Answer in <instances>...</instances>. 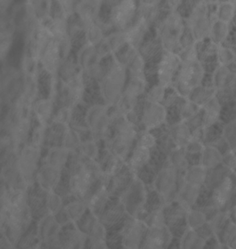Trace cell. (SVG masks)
Listing matches in <instances>:
<instances>
[{
	"mask_svg": "<svg viewBox=\"0 0 236 249\" xmlns=\"http://www.w3.org/2000/svg\"><path fill=\"white\" fill-rule=\"evenodd\" d=\"M229 217L224 211H217L211 215L208 220V224L210 226L214 233H220L229 221Z\"/></svg>",
	"mask_w": 236,
	"mask_h": 249,
	"instance_id": "32",
	"label": "cell"
},
{
	"mask_svg": "<svg viewBox=\"0 0 236 249\" xmlns=\"http://www.w3.org/2000/svg\"><path fill=\"white\" fill-rule=\"evenodd\" d=\"M59 231V225L54 219V215L48 217L41 227V236L44 242L52 243L56 241V236Z\"/></svg>",
	"mask_w": 236,
	"mask_h": 249,
	"instance_id": "24",
	"label": "cell"
},
{
	"mask_svg": "<svg viewBox=\"0 0 236 249\" xmlns=\"http://www.w3.org/2000/svg\"><path fill=\"white\" fill-rule=\"evenodd\" d=\"M169 230L164 228L148 227L142 247L145 249H163L171 240Z\"/></svg>",
	"mask_w": 236,
	"mask_h": 249,
	"instance_id": "12",
	"label": "cell"
},
{
	"mask_svg": "<svg viewBox=\"0 0 236 249\" xmlns=\"http://www.w3.org/2000/svg\"><path fill=\"white\" fill-rule=\"evenodd\" d=\"M202 186L193 185L184 182L181 179V182L179 181L178 186L177 199L192 208L197 202L201 194Z\"/></svg>",
	"mask_w": 236,
	"mask_h": 249,
	"instance_id": "16",
	"label": "cell"
},
{
	"mask_svg": "<svg viewBox=\"0 0 236 249\" xmlns=\"http://www.w3.org/2000/svg\"><path fill=\"white\" fill-rule=\"evenodd\" d=\"M100 31L97 26H93L90 28V33L88 34L89 41L92 44H96L98 43L100 40Z\"/></svg>",
	"mask_w": 236,
	"mask_h": 249,
	"instance_id": "53",
	"label": "cell"
},
{
	"mask_svg": "<svg viewBox=\"0 0 236 249\" xmlns=\"http://www.w3.org/2000/svg\"><path fill=\"white\" fill-rule=\"evenodd\" d=\"M228 247H229V248L231 249H236V235L234 237V238L232 239V241L229 242V245H228Z\"/></svg>",
	"mask_w": 236,
	"mask_h": 249,
	"instance_id": "56",
	"label": "cell"
},
{
	"mask_svg": "<svg viewBox=\"0 0 236 249\" xmlns=\"http://www.w3.org/2000/svg\"><path fill=\"white\" fill-rule=\"evenodd\" d=\"M207 214L201 209H191L186 216V222L190 229L197 231L208 222Z\"/></svg>",
	"mask_w": 236,
	"mask_h": 249,
	"instance_id": "25",
	"label": "cell"
},
{
	"mask_svg": "<svg viewBox=\"0 0 236 249\" xmlns=\"http://www.w3.org/2000/svg\"><path fill=\"white\" fill-rule=\"evenodd\" d=\"M53 110L52 102L50 100H43L38 102L35 107V112L39 123L45 124L50 118Z\"/></svg>",
	"mask_w": 236,
	"mask_h": 249,
	"instance_id": "35",
	"label": "cell"
},
{
	"mask_svg": "<svg viewBox=\"0 0 236 249\" xmlns=\"http://www.w3.org/2000/svg\"><path fill=\"white\" fill-rule=\"evenodd\" d=\"M87 235L79 229H74L66 234L65 247L67 248H82L84 247Z\"/></svg>",
	"mask_w": 236,
	"mask_h": 249,
	"instance_id": "30",
	"label": "cell"
},
{
	"mask_svg": "<svg viewBox=\"0 0 236 249\" xmlns=\"http://www.w3.org/2000/svg\"><path fill=\"white\" fill-rule=\"evenodd\" d=\"M180 59L173 52L165 53L158 66V79L159 85L165 88L173 82L175 74L179 69Z\"/></svg>",
	"mask_w": 236,
	"mask_h": 249,
	"instance_id": "8",
	"label": "cell"
},
{
	"mask_svg": "<svg viewBox=\"0 0 236 249\" xmlns=\"http://www.w3.org/2000/svg\"><path fill=\"white\" fill-rule=\"evenodd\" d=\"M62 207V201L60 196L53 192H49L46 200L47 208L49 215H56L60 213Z\"/></svg>",
	"mask_w": 236,
	"mask_h": 249,
	"instance_id": "37",
	"label": "cell"
},
{
	"mask_svg": "<svg viewBox=\"0 0 236 249\" xmlns=\"http://www.w3.org/2000/svg\"><path fill=\"white\" fill-rule=\"evenodd\" d=\"M29 123L28 119L21 118L13 130V136L15 140L21 142L25 139L29 132Z\"/></svg>",
	"mask_w": 236,
	"mask_h": 249,
	"instance_id": "38",
	"label": "cell"
},
{
	"mask_svg": "<svg viewBox=\"0 0 236 249\" xmlns=\"http://www.w3.org/2000/svg\"><path fill=\"white\" fill-rule=\"evenodd\" d=\"M206 240L198 234L197 231L190 229L185 233L182 240L184 249H202L205 247Z\"/></svg>",
	"mask_w": 236,
	"mask_h": 249,
	"instance_id": "29",
	"label": "cell"
},
{
	"mask_svg": "<svg viewBox=\"0 0 236 249\" xmlns=\"http://www.w3.org/2000/svg\"><path fill=\"white\" fill-rule=\"evenodd\" d=\"M68 150L64 147L56 148L49 151L47 157V164L59 169H62L68 158Z\"/></svg>",
	"mask_w": 236,
	"mask_h": 249,
	"instance_id": "26",
	"label": "cell"
},
{
	"mask_svg": "<svg viewBox=\"0 0 236 249\" xmlns=\"http://www.w3.org/2000/svg\"><path fill=\"white\" fill-rule=\"evenodd\" d=\"M148 226L138 219L130 220L123 233V246L127 249H138L143 243Z\"/></svg>",
	"mask_w": 236,
	"mask_h": 249,
	"instance_id": "7",
	"label": "cell"
},
{
	"mask_svg": "<svg viewBox=\"0 0 236 249\" xmlns=\"http://www.w3.org/2000/svg\"><path fill=\"white\" fill-rule=\"evenodd\" d=\"M96 217L89 222V240L91 247L93 249H105L106 247L105 226Z\"/></svg>",
	"mask_w": 236,
	"mask_h": 249,
	"instance_id": "17",
	"label": "cell"
},
{
	"mask_svg": "<svg viewBox=\"0 0 236 249\" xmlns=\"http://www.w3.org/2000/svg\"><path fill=\"white\" fill-rule=\"evenodd\" d=\"M136 11V4L133 1H123L117 6L112 12V19L117 27L125 29L132 21Z\"/></svg>",
	"mask_w": 236,
	"mask_h": 249,
	"instance_id": "13",
	"label": "cell"
},
{
	"mask_svg": "<svg viewBox=\"0 0 236 249\" xmlns=\"http://www.w3.org/2000/svg\"><path fill=\"white\" fill-rule=\"evenodd\" d=\"M198 106L193 102L185 101L180 104L179 107V113L181 118L189 120L195 115L198 114Z\"/></svg>",
	"mask_w": 236,
	"mask_h": 249,
	"instance_id": "43",
	"label": "cell"
},
{
	"mask_svg": "<svg viewBox=\"0 0 236 249\" xmlns=\"http://www.w3.org/2000/svg\"><path fill=\"white\" fill-rule=\"evenodd\" d=\"M236 235V223L232 220H229L220 232L221 242L228 246Z\"/></svg>",
	"mask_w": 236,
	"mask_h": 249,
	"instance_id": "45",
	"label": "cell"
},
{
	"mask_svg": "<svg viewBox=\"0 0 236 249\" xmlns=\"http://www.w3.org/2000/svg\"><path fill=\"white\" fill-rule=\"evenodd\" d=\"M79 137L73 130L66 131L64 137V148L68 150H75L79 145Z\"/></svg>",
	"mask_w": 236,
	"mask_h": 249,
	"instance_id": "46",
	"label": "cell"
},
{
	"mask_svg": "<svg viewBox=\"0 0 236 249\" xmlns=\"http://www.w3.org/2000/svg\"><path fill=\"white\" fill-rule=\"evenodd\" d=\"M61 170L46 164L39 170L38 174V182L43 190L53 192L59 185L60 179Z\"/></svg>",
	"mask_w": 236,
	"mask_h": 249,
	"instance_id": "14",
	"label": "cell"
},
{
	"mask_svg": "<svg viewBox=\"0 0 236 249\" xmlns=\"http://www.w3.org/2000/svg\"><path fill=\"white\" fill-rule=\"evenodd\" d=\"M186 150L184 151V148L178 147L175 150L171 156L170 163L179 172H185L189 168V161L186 158Z\"/></svg>",
	"mask_w": 236,
	"mask_h": 249,
	"instance_id": "31",
	"label": "cell"
},
{
	"mask_svg": "<svg viewBox=\"0 0 236 249\" xmlns=\"http://www.w3.org/2000/svg\"><path fill=\"white\" fill-rule=\"evenodd\" d=\"M59 59H60V54H59V44L54 42L51 44L49 43L46 47L44 59H43V62L46 69L49 71L56 70L59 65Z\"/></svg>",
	"mask_w": 236,
	"mask_h": 249,
	"instance_id": "23",
	"label": "cell"
},
{
	"mask_svg": "<svg viewBox=\"0 0 236 249\" xmlns=\"http://www.w3.org/2000/svg\"><path fill=\"white\" fill-rule=\"evenodd\" d=\"M177 171L171 164L161 170L156 179L157 191L165 202H171L178 191L179 175Z\"/></svg>",
	"mask_w": 236,
	"mask_h": 249,
	"instance_id": "3",
	"label": "cell"
},
{
	"mask_svg": "<svg viewBox=\"0 0 236 249\" xmlns=\"http://www.w3.org/2000/svg\"><path fill=\"white\" fill-rule=\"evenodd\" d=\"M209 171L200 164L193 165L185 171L183 179L188 184L203 186L207 180Z\"/></svg>",
	"mask_w": 236,
	"mask_h": 249,
	"instance_id": "20",
	"label": "cell"
},
{
	"mask_svg": "<svg viewBox=\"0 0 236 249\" xmlns=\"http://www.w3.org/2000/svg\"><path fill=\"white\" fill-rule=\"evenodd\" d=\"M70 118V112L69 109H62L59 112L57 116L58 123L61 124H66L69 120Z\"/></svg>",
	"mask_w": 236,
	"mask_h": 249,
	"instance_id": "54",
	"label": "cell"
},
{
	"mask_svg": "<svg viewBox=\"0 0 236 249\" xmlns=\"http://www.w3.org/2000/svg\"><path fill=\"white\" fill-rule=\"evenodd\" d=\"M87 120L92 131L98 134L104 133L108 124L106 110L104 107H95L89 113Z\"/></svg>",
	"mask_w": 236,
	"mask_h": 249,
	"instance_id": "19",
	"label": "cell"
},
{
	"mask_svg": "<svg viewBox=\"0 0 236 249\" xmlns=\"http://www.w3.org/2000/svg\"><path fill=\"white\" fill-rule=\"evenodd\" d=\"M235 13V8L232 4H224L221 6L218 13L219 20L227 23L232 20Z\"/></svg>",
	"mask_w": 236,
	"mask_h": 249,
	"instance_id": "48",
	"label": "cell"
},
{
	"mask_svg": "<svg viewBox=\"0 0 236 249\" xmlns=\"http://www.w3.org/2000/svg\"><path fill=\"white\" fill-rule=\"evenodd\" d=\"M214 97V89L210 88L197 89L191 95V101L198 107H204Z\"/></svg>",
	"mask_w": 236,
	"mask_h": 249,
	"instance_id": "34",
	"label": "cell"
},
{
	"mask_svg": "<svg viewBox=\"0 0 236 249\" xmlns=\"http://www.w3.org/2000/svg\"><path fill=\"white\" fill-rule=\"evenodd\" d=\"M87 207V204L82 201H74L66 206L64 208V213L69 220L77 222L79 219L81 218Z\"/></svg>",
	"mask_w": 236,
	"mask_h": 249,
	"instance_id": "28",
	"label": "cell"
},
{
	"mask_svg": "<svg viewBox=\"0 0 236 249\" xmlns=\"http://www.w3.org/2000/svg\"><path fill=\"white\" fill-rule=\"evenodd\" d=\"M211 34L215 42L219 43L226 38L228 34L227 23L219 20L211 27Z\"/></svg>",
	"mask_w": 236,
	"mask_h": 249,
	"instance_id": "41",
	"label": "cell"
},
{
	"mask_svg": "<svg viewBox=\"0 0 236 249\" xmlns=\"http://www.w3.org/2000/svg\"><path fill=\"white\" fill-rule=\"evenodd\" d=\"M123 214V209L120 206L112 207L102 214L101 222L105 227H112L121 220Z\"/></svg>",
	"mask_w": 236,
	"mask_h": 249,
	"instance_id": "33",
	"label": "cell"
},
{
	"mask_svg": "<svg viewBox=\"0 0 236 249\" xmlns=\"http://www.w3.org/2000/svg\"><path fill=\"white\" fill-rule=\"evenodd\" d=\"M234 181L231 176L228 175L213 189L209 207L216 211H224L230 202L234 194Z\"/></svg>",
	"mask_w": 236,
	"mask_h": 249,
	"instance_id": "6",
	"label": "cell"
},
{
	"mask_svg": "<svg viewBox=\"0 0 236 249\" xmlns=\"http://www.w3.org/2000/svg\"><path fill=\"white\" fill-rule=\"evenodd\" d=\"M222 160L223 154L221 153L220 150L212 145H209L203 148L199 164L211 171L222 165Z\"/></svg>",
	"mask_w": 236,
	"mask_h": 249,
	"instance_id": "18",
	"label": "cell"
},
{
	"mask_svg": "<svg viewBox=\"0 0 236 249\" xmlns=\"http://www.w3.org/2000/svg\"><path fill=\"white\" fill-rule=\"evenodd\" d=\"M189 26L192 30L193 37L196 39H202L211 34L210 21L206 15L204 4L198 5L194 9L189 19Z\"/></svg>",
	"mask_w": 236,
	"mask_h": 249,
	"instance_id": "9",
	"label": "cell"
},
{
	"mask_svg": "<svg viewBox=\"0 0 236 249\" xmlns=\"http://www.w3.org/2000/svg\"><path fill=\"white\" fill-rule=\"evenodd\" d=\"M218 56L219 60L223 66L231 63L235 59L234 53L226 48L221 47L218 49Z\"/></svg>",
	"mask_w": 236,
	"mask_h": 249,
	"instance_id": "52",
	"label": "cell"
},
{
	"mask_svg": "<svg viewBox=\"0 0 236 249\" xmlns=\"http://www.w3.org/2000/svg\"><path fill=\"white\" fill-rule=\"evenodd\" d=\"M122 168H123L122 158L115 155L107 161L104 173H105V176L111 177L112 176L118 174L121 171Z\"/></svg>",
	"mask_w": 236,
	"mask_h": 249,
	"instance_id": "42",
	"label": "cell"
},
{
	"mask_svg": "<svg viewBox=\"0 0 236 249\" xmlns=\"http://www.w3.org/2000/svg\"><path fill=\"white\" fill-rule=\"evenodd\" d=\"M100 169L95 160H87L85 163L79 161L72 169L69 181L72 192L80 198L85 197L98 176Z\"/></svg>",
	"mask_w": 236,
	"mask_h": 249,
	"instance_id": "1",
	"label": "cell"
},
{
	"mask_svg": "<svg viewBox=\"0 0 236 249\" xmlns=\"http://www.w3.org/2000/svg\"><path fill=\"white\" fill-rule=\"evenodd\" d=\"M230 71L225 66H222L219 68L218 71L216 74V82L217 88L220 89L221 91L227 89L228 85H230L231 82Z\"/></svg>",
	"mask_w": 236,
	"mask_h": 249,
	"instance_id": "39",
	"label": "cell"
},
{
	"mask_svg": "<svg viewBox=\"0 0 236 249\" xmlns=\"http://www.w3.org/2000/svg\"><path fill=\"white\" fill-rule=\"evenodd\" d=\"M230 215L231 219H232V220L236 223V199L235 202H234V205H233V207L232 208V211H231Z\"/></svg>",
	"mask_w": 236,
	"mask_h": 249,
	"instance_id": "55",
	"label": "cell"
},
{
	"mask_svg": "<svg viewBox=\"0 0 236 249\" xmlns=\"http://www.w3.org/2000/svg\"><path fill=\"white\" fill-rule=\"evenodd\" d=\"M204 114L202 115L203 124L204 126H212L218 121L220 114L221 107L218 98L214 97L204 107Z\"/></svg>",
	"mask_w": 236,
	"mask_h": 249,
	"instance_id": "21",
	"label": "cell"
},
{
	"mask_svg": "<svg viewBox=\"0 0 236 249\" xmlns=\"http://www.w3.org/2000/svg\"><path fill=\"white\" fill-rule=\"evenodd\" d=\"M172 138L178 147L184 148L192 139V131L188 124L179 123L172 128Z\"/></svg>",
	"mask_w": 236,
	"mask_h": 249,
	"instance_id": "22",
	"label": "cell"
},
{
	"mask_svg": "<svg viewBox=\"0 0 236 249\" xmlns=\"http://www.w3.org/2000/svg\"><path fill=\"white\" fill-rule=\"evenodd\" d=\"M81 153L88 160H95L98 156V148L95 143L87 142L82 145Z\"/></svg>",
	"mask_w": 236,
	"mask_h": 249,
	"instance_id": "47",
	"label": "cell"
},
{
	"mask_svg": "<svg viewBox=\"0 0 236 249\" xmlns=\"http://www.w3.org/2000/svg\"><path fill=\"white\" fill-rule=\"evenodd\" d=\"M156 142V138L154 135L150 133H145L140 136L139 139H138V146L150 149V148L154 147Z\"/></svg>",
	"mask_w": 236,
	"mask_h": 249,
	"instance_id": "51",
	"label": "cell"
},
{
	"mask_svg": "<svg viewBox=\"0 0 236 249\" xmlns=\"http://www.w3.org/2000/svg\"><path fill=\"white\" fill-rule=\"evenodd\" d=\"M146 224L148 227L155 228H164L167 227L166 215L162 209H157L152 211L147 219Z\"/></svg>",
	"mask_w": 236,
	"mask_h": 249,
	"instance_id": "36",
	"label": "cell"
},
{
	"mask_svg": "<svg viewBox=\"0 0 236 249\" xmlns=\"http://www.w3.org/2000/svg\"><path fill=\"white\" fill-rule=\"evenodd\" d=\"M52 36L57 37H63L66 31L65 23L61 19H55L52 23V27L48 29Z\"/></svg>",
	"mask_w": 236,
	"mask_h": 249,
	"instance_id": "50",
	"label": "cell"
},
{
	"mask_svg": "<svg viewBox=\"0 0 236 249\" xmlns=\"http://www.w3.org/2000/svg\"><path fill=\"white\" fill-rule=\"evenodd\" d=\"M150 149L138 146L133 151V156L130 160V166L131 169L137 170L141 169L150 160Z\"/></svg>",
	"mask_w": 236,
	"mask_h": 249,
	"instance_id": "27",
	"label": "cell"
},
{
	"mask_svg": "<svg viewBox=\"0 0 236 249\" xmlns=\"http://www.w3.org/2000/svg\"><path fill=\"white\" fill-rule=\"evenodd\" d=\"M167 118L166 107L161 103L146 102L142 115V123L147 129L150 130L161 126Z\"/></svg>",
	"mask_w": 236,
	"mask_h": 249,
	"instance_id": "10",
	"label": "cell"
},
{
	"mask_svg": "<svg viewBox=\"0 0 236 249\" xmlns=\"http://www.w3.org/2000/svg\"><path fill=\"white\" fill-rule=\"evenodd\" d=\"M222 164L225 166L229 171L236 170V153L232 149H229L223 154V160Z\"/></svg>",
	"mask_w": 236,
	"mask_h": 249,
	"instance_id": "49",
	"label": "cell"
},
{
	"mask_svg": "<svg viewBox=\"0 0 236 249\" xmlns=\"http://www.w3.org/2000/svg\"><path fill=\"white\" fill-rule=\"evenodd\" d=\"M124 71L123 68L119 67H114L109 73L108 80L104 85V97L108 102L116 101L119 96L121 89L123 88Z\"/></svg>",
	"mask_w": 236,
	"mask_h": 249,
	"instance_id": "11",
	"label": "cell"
},
{
	"mask_svg": "<svg viewBox=\"0 0 236 249\" xmlns=\"http://www.w3.org/2000/svg\"><path fill=\"white\" fill-rule=\"evenodd\" d=\"M224 139L227 142L231 149L236 151V118L224 127L223 131Z\"/></svg>",
	"mask_w": 236,
	"mask_h": 249,
	"instance_id": "40",
	"label": "cell"
},
{
	"mask_svg": "<svg viewBox=\"0 0 236 249\" xmlns=\"http://www.w3.org/2000/svg\"><path fill=\"white\" fill-rule=\"evenodd\" d=\"M203 69L198 61L183 63L177 77L178 92L184 97H191L202 80Z\"/></svg>",
	"mask_w": 236,
	"mask_h": 249,
	"instance_id": "2",
	"label": "cell"
},
{
	"mask_svg": "<svg viewBox=\"0 0 236 249\" xmlns=\"http://www.w3.org/2000/svg\"><path fill=\"white\" fill-rule=\"evenodd\" d=\"M108 191L107 190L106 186L102 184L89 197L86 204L92 215H95L97 217L102 215L108 200Z\"/></svg>",
	"mask_w": 236,
	"mask_h": 249,
	"instance_id": "15",
	"label": "cell"
},
{
	"mask_svg": "<svg viewBox=\"0 0 236 249\" xmlns=\"http://www.w3.org/2000/svg\"><path fill=\"white\" fill-rule=\"evenodd\" d=\"M165 88L161 85L154 86L147 94L146 100L151 103H161L165 98Z\"/></svg>",
	"mask_w": 236,
	"mask_h": 249,
	"instance_id": "44",
	"label": "cell"
},
{
	"mask_svg": "<svg viewBox=\"0 0 236 249\" xmlns=\"http://www.w3.org/2000/svg\"><path fill=\"white\" fill-rule=\"evenodd\" d=\"M183 32L184 24L180 15L175 12L168 15L163 21L161 29V39L167 51L173 52L176 49Z\"/></svg>",
	"mask_w": 236,
	"mask_h": 249,
	"instance_id": "4",
	"label": "cell"
},
{
	"mask_svg": "<svg viewBox=\"0 0 236 249\" xmlns=\"http://www.w3.org/2000/svg\"><path fill=\"white\" fill-rule=\"evenodd\" d=\"M39 161V150L34 146H28L21 151L17 161V171L26 184H31L38 169Z\"/></svg>",
	"mask_w": 236,
	"mask_h": 249,
	"instance_id": "5",
	"label": "cell"
}]
</instances>
